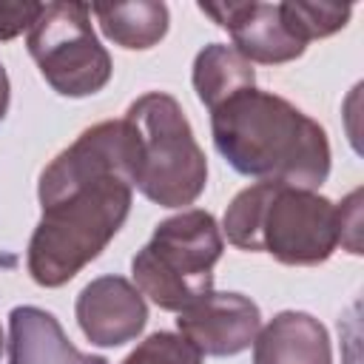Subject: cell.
<instances>
[{
    "label": "cell",
    "instance_id": "cell-17",
    "mask_svg": "<svg viewBox=\"0 0 364 364\" xmlns=\"http://www.w3.org/2000/svg\"><path fill=\"white\" fill-rule=\"evenodd\" d=\"M361 191H353L341 205V245L350 250V253H361V242H358V225H361Z\"/></svg>",
    "mask_w": 364,
    "mask_h": 364
},
{
    "label": "cell",
    "instance_id": "cell-4",
    "mask_svg": "<svg viewBox=\"0 0 364 364\" xmlns=\"http://www.w3.org/2000/svg\"><path fill=\"white\" fill-rule=\"evenodd\" d=\"M134 134V185L159 208L193 205L208 185V159L182 105L165 91L136 97L125 117Z\"/></svg>",
    "mask_w": 364,
    "mask_h": 364
},
{
    "label": "cell",
    "instance_id": "cell-9",
    "mask_svg": "<svg viewBox=\"0 0 364 364\" xmlns=\"http://www.w3.org/2000/svg\"><path fill=\"white\" fill-rule=\"evenodd\" d=\"M74 316L94 347H122L145 330L148 304L128 279L100 276L80 290Z\"/></svg>",
    "mask_w": 364,
    "mask_h": 364
},
{
    "label": "cell",
    "instance_id": "cell-1",
    "mask_svg": "<svg viewBox=\"0 0 364 364\" xmlns=\"http://www.w3.org/2000/svg\"><path fill=\"white\" fill-rule=\"evenodd\" d=\"M43 216L28 239L34 284L63 287L94 262L134 205V134L125 119L85 128L60 151L37 185Z\"/></svg>",
    "mask_w": 364,
    "mask_h": 364
},
{
    "label": "cell",
    "instance_id": "cell-10",
    "mask_svg": "<svg viewBox=\"0 0 364 364\" xmlns=\"http://www.w3.org/2000/svg\"><path fill=\"white\" fill-rule=\"evenodd\" d=\"M253 364H333L327 327L301 310H282L253 338Z\"/></svg>",
    "mask_w": 364,
    "mask_h": 364
},
{
    "label": "cell",
    "instance_id": "cell-6",
    "mask_svg": "<svg viewBox=\"0 0 364 364\" xmlns=\"http://www.w3.org/2000/svg\"><path fill=\"white\" fill-rule=\"evenodd\" d=\"M26 48L43 80L60 97H91L111 80V54L91 26L85 3H43L37 23L26 37Z\"/></svg>",
    "mask_w": 364,
    "mask_h": 364
},
{
    "label": "cell",
    "instance_id": "cell-8",
    "mask_svg": "<svg viewBox=\"0 0 364 364\" xmlns=\"http://www.w3.org/2000/svg\"><path fill=\"white\" fill-rule=\"evenodd\" d=\"M199 11L208 14L216 26H222L233 37V48L250 65L253 63L282 65V63L299 60L307 48L290 34L279 3L222 0V3H199Z\"/></svg>",
    "mask_w": 364,
    "mask_h": 364
},
{
    "label": "cell",
    "instance_id": "cell-3",
    "mask_svg": "<svg viewBox=\"0 0 364 364\" xmlns=\"http://www.w3.org/2000/svg\"><path fill=\"white\" fill-rule=\"evenodd\" d=\"M222 230L239 250L270 253L290 267H313L341 245V210L318 191L256 182L230 199Z\"/></svg>",
    "mask_w": 364,
    "mask_h": 364
},
{
    "label": "cell",
    "instance_id": "cell-15",
    "mask_svg": "<svg viewBox=\"0 0 364 364\" xmlns=\"http://www.w3.org/2000/svg\"><path fill=\"white\" fill-rule=\"evenodd\" d=\"M122 364H202V353L179 333L156 330L148 338H142L122 358Z\"/></svg>",
    "mask_w": 364,
    "mask_h": 364
},
{
    "label": "cell",
    "instance_id": "cell-19",
    "mask_svg": "<svg viewBox=\"0 0 364 364\" xmlns=\"http://www.w3.org/2000/svg\"><path fill=\"white\" fill-rule=\"evenodd\" d=\"M0 353H3V327H0Z\"/></svg>",
    "mask_w": 364,
    "mask_h": 364
},
{
    "label": "cell",
    "instance_id": "cell-2",
    "mask_svg": "<svg viewBox=\"0 0 364 364\" xmlns=\"http://www.w3.org/2000/svg\"><path fill=\"white\" fill-rule=\"evenodd\" d=\"M219 156L242 176L318 191L330 176L327 131L290 100L245 88L210 111Z\"/></svg>",
    "mask_w": 364,
    "mask_h": 364
},
{
    "label": "cell",
    "instance_id": "cell-7",
    "mask_svg": "<svg viewBox=\"0 0 364 364\" xmlns=\"http://www.w3.org/2000/svg\"><path fill=\"white\" fill-rule=\"evenodd\" d=\"M262 327L259 304L242 293H205L176 318V330L202 355L228 358L247 350Z\"/></svg>",
    "mask_w": 364,
    "mask_h": 364
},
{
    "label": "cell",
    "instance_id": "cell-12",
    "mask_svg": "<svg viewBox=\"0 0 364 364\" xmlns=\"http://www.w3.org/2000/svg\"><path fill=\"white\" fill-rule=\"evenodd\" d=\"M91 14L97 17L102 34L128 51L154 48L168 34V6L156 0L136 3H94Z\"/></svg>",
    "mask_w": 364,
    "mask_h": 364
},
{
    "label": "cell",
    "instance_id": "cell-18",
    "mask_svg": "<svg viewBox=\"0 0 364 364\" xmlns=\"http://www.w3.org/2000/svg\"><path fill=\"white\" fill-rule=\"evenodd\" d=\"M9 100H11V85H9V74H6V68L0 63V122H3L6 111H9Z\"/></svg>",
    "mask_w": 364,
    "mask_h": 364
},
{
    "label": "cell",
    "instance_id": "cell-5",
    "mask_svg": "<svg viewBox=\"0 0 364 364\" xmlns=\"http://www.w3.org/2000/svg\"><path fill=\"white\" fill-rule=\"evenodd\" d=\"M222 250L225 239L213 213L191 208L168 216L131 259L134 287L159 310L182 313L213 290V264L222 259Z\"/></svg>",
    "mask_w": 364,
    "mask_h": 364
},
{
    "label": "cell",
    "instance_id": "cell-13",
    "mask_svg": "<svg viewBox=\"0 0 364 364\" xmlns=\"http://www.w3.org/2000/svg\"><path fill=\"white\" fill-rule=\"evenodd\" d=\"M191 80H193V91H196L199 102L208 111H213L216 105H222L233 94L253 88L256 71L233 46L210 43L196 54Z\"/></svg>",
    "mask_w": 364,
    "mask_h": 364
},
{
    "label": "cell",
    "instance_id": "cell-16",
    "mask_svg": "<svg viewBox=\"0 0 364 364\" xmlns=\"http://www.w3.org/2000/svg\"><path fill=\"white\" fill-rule=\"evenodd\" d=\"M40 11H43V3H31V0L0 3V40L6 43V40L20 37L23 31H31Z\"/></svg>",
    "mask_w": 364,
    "mask_h": 364
},
{
    "label": "cell",
    "instance_id": "cell-11",
    "mask_svg": "<svg viewBox=\"0 0 364 364\" xmlns=\"http://www.w3.org/2000/svg\"><path fill=\"white\" fill-rule=\"evenodd\" d=\"M9 364H108L102 355L77 350L60 321L34 304L9 313Z\"/></svg>",
    "mask_w": 364,
    "mask_h": 364
},
{
    "label": "cell",
    "instance_id": "cell-14",
    "mask_svg": "<svg viewBox=\"0 0 364 364\" xmlns=\"http://www.w3.org/2000/svg\"><path fill=\"white\" fill-rule=\"evenodd\" d=\"M282 17L290 28V34L299 43H310V40H321L330 37L336 31H341L350 23L353 6L350 3H307V0H287L279 3Z\"/></svg>",
    "mask_w": 364,
    "mask_h": 364
}]
</instances>
